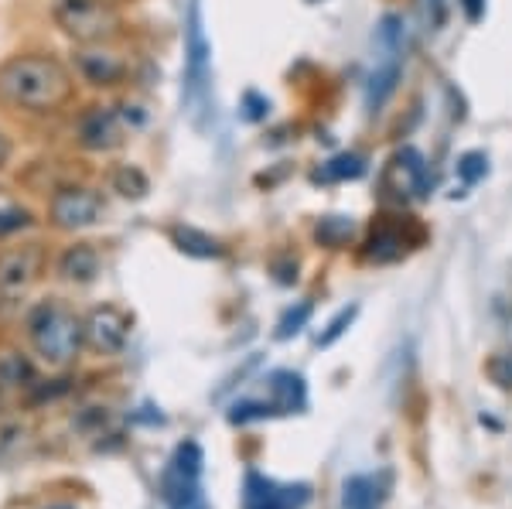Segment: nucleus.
I'll return each mask as SVG.
<instances>
[{"label":"nucleus","mask_w":512,"mask_h":509,"mask_svg":"<svg viewBox=\"0 0 512 509\" xmlns=\"http://www.w3.org/2000/svg\"><path fill=\"white\" fill-rule=\"evenodd\" d=\"M69 96V72L48 55H18L0 65V103L31 113H52Z\"/></svg>","instance_id":"f257e3e1"},{"label":"nucleus","mask_w":512,"mask_h":509,"mask_svg":"<svg viewBox=\"0 0 512 509\" xmlns=\"http://www.w3.org/2000/svg\"><path fill=\"white\" fill-rule=\"evenodd\" d=\"M188 113L202 123L212 103V45L205 38V21H202V4L192 0L188 4V21H185V86H181Z\"/></svg>","instance_id":"f03ea898"},{"label":"nucleus","mask_w":512,"mask_h":509,"mask_svg":"<svg viewBox=\"0 0 512 509\" xmlns=\"http://www.w3.org/2000/svg\"><path fill=\"white\" fill-rule=\"evenodd\" d=\"M28 332H31V342L48 363H69L72 356L79 352L82 339H86V325L79 322L65 305H38L31 311L28 318Z\"/></svg>","instance_id":"7ed1b4c3"},{"label":"nucleus","mask_w":512,"mask_h":509,"mask_svg":"<svg viewBox=\"0 0 512 509\" xmlns=\"http://www.w3.org/2000/svg\"><path fill=\"white\" fill-rule=\"evenodd\" d=\"M55 24L82 45H99L103 38L117 35L120 18L103 0H59L55 4Z\"/></svg>","instance_id":"20e7f679"},{"label":"nucleus","mask_w":512,"mask_h":509,"mask_svg":"<svg viewBox=\"0 0 512 509\" xmlns=\"http://www.w3.org/2000/svg\"><path fill=\"white\" fill-rule=\"evenodd\" d=\"M198 475H202V448L195 441H185V445H178L161 479V496L168 509H205V499L198 492Z\"/></svg>","instance_id":"39448f33"},{"label":"nucleus","mask_w":512,"mask_h":509,"mask_svg":"<svg viewBox=\"0 0 512 509\" xmlns=\"http://www.w3.org/2000/svg\"><path fill=\"white\" fill-rule=\"evenodd\" d=\"M311 499V489L304 482L297 486H280L260 472L246 475L243 486V509H304Z\"/></svg>","instance_id":"423d86ee"},{"label":"nucleus","mask_w":512,"mask_h":509,"mask_svg":"<svg viewBox=\"0 0 512 509\" xmlns=\"http://www.w3.org/2000/svg\"><path fill=\"white\" fill-rule=\"evenodd\" d=\"M103 199H99V192L93 188H62L59 195L52 199L48 205V212H52V223L59 229H86L99 223V216H103Z\"/></svg>","instance_id":"0eeeda50"},{"label":"nucleus","mask_w":512,"mask_h":509,"mask_svg":"<svg viewBox=\"0 0 512 509\" xmlns=\"http://www.w3.org/2000/svg\"><path fill=\"white\" fill-rule=\"evenodd\" d=\"M79 144L86 151H113V147L123 144V127H120V113L110 110V106H89L86 113L79 117Z\"/></svg>","instance_id":"6e6552de"},{"label":"nucleus","mask_w":512,"mask_h":509,"mask_svg":"<svg viewBox=\"0 0 512 509\" xmlns=\"http://www.w3.org/2000/svg\"><path fill=\"white\" fill-rule=\"evenodd\" d=\"M72 65L89 86H117L127 76V65H123L120 55L103 45H79L76 55H72Z\"/></svg>","instance_id":"1a4fd4ad"},{"label":"nucleus","mask_w":512,"mask_h":509,"mask_svg":"<svg viewBox=\"0 0 512 509\" xmlns=\"http://www.w3.org/2000/svg\"><path fill=\"white\" fill-rule=\"evenodd\" d=\"M86 335H89V342H93L99 352H120L123 346H127L130 318L123 315L120 308H113V305L96 308L93 315H89Z\"/></svg>","instance_id":"9d476101"},{"label":"nucleus","mask_w":512,"mask_h":509,"mask_svg":"<svg viewBox=\"0 0 512 509\" xmlns=\"http://www.w3.org/2000/svg\"><path fill=\"white\" fill-rule=\"evenodd\" d=\"M38 274V250H11L0 257V294H21Z\"/></svg>","instance_id":"9b49d317"},{"label":"nucleus","mask_w":512,"mask_h":509,"mask_svg":"<svg viewBox=\"0 0 512 509\" xmlns=\"http://www.w3.org/2000/svg\"><path fill=\"white\" fill-rule=\"evenodd\" d=\"M386 499V479L376 475H355L342 489V509H379Z\"/></svg>","instance_id":"f8f14e48"},{"label":"nucleus","mask_w":512,"mask_h":509,"mask_svg":"<svg viewBox=\"0 0 512 509\" xmlns=\"http://www.w3.org/2000/svg\"><path fill=\"white\" fill-rule=\"evenodd\" d=\"M403 250H407L403 229L393 223H379L366 243V260H373V264H393V260L403 257Z\"/></svg>","instance_id":"ddd939ff"},{"label":"nucleus","mask_w":512,"mask_h":509,"mask_svg":"<svg viewBox=\"0 0 512 509\" xmlns=\"http://www.w3.org/2000/svg\"><path fill=\"white\" fill-rule=\"evenodd\" d=\"M59 274L65 281H76V284H89L99 274V253L89 243H76L62 253L59 260Z\"/></svg>","instance_id":"4468645a"},{"label":"nucleus","mask_w":512,"mask_h":509,"mask_svg":"<svg viewBox=\"0 0 512 509\" xmlns=\"http://www.w3.org/2000/svg\"><path fill=\"white\" fill-rule=\"evenodd\" d=\"M171 240L181 253H188V257H198V260H216L222 257V243L216 236L202 233V229L195 226H175L171 229Z\"/></svg>","instance_id":"2eb2a0df"},{"label":"nucleus","mask_w":512,"mask_h":509,"mask_svg":"<svg viewBox=\"0 0 512 509\" xmlns=\"http://www.w3.org/2000/svg\"><path fill=\"white\" fill-rule=\"evenodd\" d=\"M270 390H274V397H277L280 414H291V410L304 407V380L297 373L280 369V373L270 376Z\"/></svg>","instance_id":"dca6fc26"},{"label":"nucleus","mask_w":512,"mask_h":509,"mask_svg":"<svg viewBox=\"0 0 512 509\" xmlns=\"http://www.w3.org/2000/svg\"><path fill=\"white\" fill-rule=\"evenodd\" d=\"M362 175H366V158L355 151H345V154H335L315 178L318 182L321 178H325V182H349V178H362Z\"/></svg>","instance_id":"f3484780"},{"label":"nucleus","mask_w":512,"mask_h":509,"mask_svg":"<svg viewBox=\"0 0 512 509\" xmlns=\"http://www.w3.org/2000/svg\"><path fill=\"white\" fill-rule=\"evenodd\" d=\"M113 192H120L123 199H144L151 192V182H147V175L134 168V164H123V168L113 171Z\"/></svg>","instance_id":"a211bd4d"},{"label":"nucleus","mask_w":512,"mask_h":509,"mask_svg":"<svg viewBox=\"0 0 512 509\" xmlns=\"http://www.w3.org/2000/svg\"><path fill=\"white\" fill-rule=\"evenodd\" d=\"M352 219L349 216H325L321 223L315 226V240L321 246H332V250H338V246H345L352 240Z\"/></svg>","instance_id":"6ab92c4d"},{"label":"nucleus","mask_w":512,"mask_h":509,"mask_svg":"<svg viewBox=\"0 0 512 509\" xmlns=\"http://www.w3.org/2000/svg\"><path fill=\"white\" fill-rule=\"evenodd\" d=\"M31 363L18 352H7V356H0V387H21V383L31 380Z\"/></svg>","instance_id":"aec40b11"},{"label":"nucleus","mask_w":512,"mask_h":509,"mask_svg":"<svg viewBox=\"0 0 512 509\" xmlns=\"http://www.w3.org/2000/svg\"><path fill=\"white\" fill-rule=\"evenodd\" d=\"M31 223H35V219H31L28 209H21V205H4V209H0V240L21 233V229H28Z\"/></svg>","instance_id":"412c9836"},{"label":"nucleus","mask_w":512,"mask_h":509,"mask_svg":"<svg viewBox=\"0 0 512 509\" xmlns=\"http://www.w3.org/2000/svg\"><path fill=\"white\" fill-rule=\"evenodd\" d=\"M311 311H315V308H311L308 301H304V305H297V308L287 311V315L280 318V325H277V339H291V335L301 332L304 322H308V318H311Z\"/></svg>","instance_id":"4be33fe9"},{"label":"nucleus","mask_w":512,"mask_h":509,"mask_svg":"<svg viewBox=\"0 0 512 509\" xmlns=\"http://www.w3.org/2000/svg\"><path fill=\"white\" fill-rule=\"evenodd\" d=\"M355 315H359V305H352V308L338 311V315L332 318V325H328V332H325V335H318V346H332L335 339H342L345 328H349V325L355 322Z\"/></svg>","instance_id":"5701e85b"},{"label":"nucleus","mask_w":512,"mask_h":509,"mask_svg":"<svg viewBox=\"0 0 512 509\" xmlns=\"http://www.w3.org/2000/svg\"><path fill=\"white\" fill-rule=\"evenodd\" d=\"M485 168H489V161H485V154H478V151H472V154H465V158L458 161V175L465 178L468 185H475L478 178L485 175Z\"/></svg>","instance_id":"b1692460"},{"label":"nucleus","mask_w":512,"mask_h":509,"mask_svg":"<svg viewBox=\"0 0 512 509\" xmlns=\"http://www.w3.org/2000/svg\"><path fill=\"white\" fill-rule=\"evenodd\" d=\"M489 376L499 387H512V356H495L489 363Z\"/></svg>","instance_id":"393cba45"},{"label":"nucleus","mask_w":512,"mask_h":509,"mask_svg":"<svg viewBox=\"0 0 512 509\" xmlns=\"http://www.w3.org/2000/svg\"><path fill=\"white\" fill-rule=\"evenodd\" d=\"M243 106H246V120H263V110H267V100L256 93H246L243 96Z\"/></svg>","instance_id":"a878e982"},{"label":"nucleus","mask_w":512,"mask_h":509,"mask_svg":"<svg viewBox=\"0 0 512 509\" xmlns=\"http://www.w3.org/2000/svg\"><path fill=\"white\" fill-rule=\"evenodd\" d=\"M427 18H431L434 28H441L448 21V0H427Z\"/></svg>","instance_id":"bb28decb"},{"label":"nucleus","mask_w":512,"mask_h":509,"mask_svg":"<svg viewBox=\"0 0 512 509\" xmlns=\"http://www.w3.org/2000/svg\"><path fill=\"white\" fill-rule=\"evenodd\" d=\"M461 7H465V18H468V21H482L485 0H461Z\"/></svg>","instance_id":"cd10ccee"},{"label":"nucleus","mask_w":512,"mask_h":509,"mask_svg":"<svg viewBox=\"0 0 512 509\" xmlns=\"http://www.w3.org/2000/svg\"><path fill=\"white\" fill-rule=\"evenodd\" d=\"M7 161H11V141H7V137L0 134V168H4Z\"/></svg>","instance_id":"c85d7f7f"},{"label":"nucleus","mask_w":512,"mask_h":509,"mask_svg":"<svg viewBox=\"0 0 512 509\" xmlns=\"http://www.w3.org/2000/svg\"><path fill=\"white\" fill-rule=\"evenodd\" d=\"M311 4H318V0H311Z\"/></svg>","instance_id":"c756f323"}]
</instances>
